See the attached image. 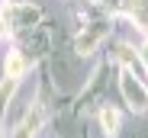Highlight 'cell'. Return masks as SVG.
Wrapping results in <instances>:
<instances>
[{
    "mask_svg": "<svg viewBox=\"0 0 148 138\" xmlns=\"http://www.w3.org/2000/svg\"><path fill=\"white\" fill-rule=\"evenodd\" d=\"M26 71H29V61L23 58L19 52H10V55H7V77L19 84L23 77H26Z\"/></svg>",
    "mask_w": 148,
    "mask_h": 138,
    "instance_id": "cell-2",
    "label": "cell"
},
{
    "mask_svg": "<svg viewBox=\"0 0 148 138\" xmlns=\"http://www.w3.org/2000/svg\"><path fill=\"white\" fill-rule=\"evenodd\" d=\"M122 93H126L129 106H132V109H138V112L148 106V93H145L142 87H135V84H132V74H122Z\"/></svg>",
    "mask_w": 148,
    "mask_h": 138,
    "instance_id": "cell-1",
    "label": "cell"
},
{
    "mask_svg": "<svg viewBox=\"0 0 148 138\" xmlns=\"http://www.w3.org/2000/svg\"><path fill=\"white\" fill-rule=\"evenodd\" d=\"M142 61L148 64V45H145V48H142Z\"/></svg>",
    "mask_w": 148,
    "mask_h": 138,
    "instance_id": "cell-5",
    "label": "cell"
},
{
    "mask_svg": "<svg viewBox=\"0 0 148 138\" xmlns=\"http://www.w3.org/2000/svg\"><path fill=\"white\" fill-rule=\"evenodd\" d=\"M3 35H7V19L0 16V39H3Z\"/></svg>",
    "mask_w": 148,
    "mask_h": 138,
    "instance_id": "cell-4",
    "label": "cell"
},
{
    "mask_svg": "<svg viewBox=\"0 0 148 138\" xmlns=\"http://www.w3.org/2000/svg\"><path fill=\"white\" fill-rule=\"evenodd\" d=\"M100 128L106 135H116L119 132V112L116 109H100Z\"/></svg>",
    "mask_w": 148,
    "mask_h": 138,
    "instance_id": "cell-3",
    "label": "cell"
}]
</instances>
